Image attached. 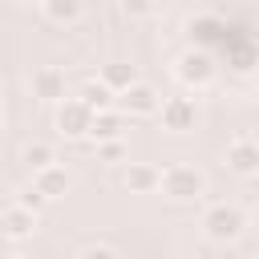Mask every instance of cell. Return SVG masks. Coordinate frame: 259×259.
<instances>
[{"label":"cell","instance_id":"6da1fadb","mask_svg":"<svg viewBox=\"0 0 259 259\" xmlns=\"http://www.w3.org/2000/svg\"><path fill=\"white\" fill-rule=\"evenodd\" d=\"M158 190L170 198V202H194L206 194V174L198 166H186V162H170L162 174H158Z\"/></svg>","mask_w":259,"mask_h":259},{"label":"cell","instance_id":"7a4b0ae2","mask_svg":"<svg viewBox=\"0 0 259 259\" xmlns=\"http://www.w3.org/2000/svg\"><path fill=\"white\" fill-rule=\"evenodd\" d=\"M198 227H202V235H206L210 243H235V239L243 235V210L231 206V202H214V206L202 210Z\"/></svg>","mask_w":259,"mask_h":259},{"label":"cell","instance_id":"3957f363","mask_svg":"<svg viewBox=\"0 0 259 259\" xmlns=\"http://www.w3.org/2000/svg\"><path fill=\"white\" fill-rule=\"evenodd\" d=\"M214 73H219V65H214V57L202 53V49H186V53L174 61V77H178L186 89H194V93L210 89V85H214Z\"/></svg>","mask_w":259,"mask_h":259},{"label":"cell","instance_id":"277c9868","mask_svg":"<svg viewBox=\"0 0 259 259\" xmlns=\"http://www.w3.org/2000/svg\"><path fill=\"white\" fill-rule=\"evenodd\" d=\"M53 125L61 138H89V125H93V109L81 101V97H65L57 101V113H53Z\"/></svg>","mask_w":259,"mask_h":259},{"label":"cell","instance_id":"5b68a950","mask_svg":"<svg viewBox=\"0 0 259 259\" xmlns=\"http://www.w3.org/2000/svg\"><path fill=\"white\" fill-rule=\"evenodd\" d=\"M223 162H227V170L239 174V178L259 174V138H255V134H235V138L227 142Z\"/></svg>","mask_w":259,"mask_h":259},{"label":"cell","instance_id":"8992f818","mask_svg":"<svg viewBox=\"0 0 259 259\" xmlns=\"http://www.w3.org/2000/svg\"><path fill=\"white\" fill-rule=\"evenodd\" d=\"M158 105H162V93H158L150 81H134L130 89L117 93V109H121L125 117H154Z\"/></svg>","mask_w":259,"mask_h":259},{"label":"cell","instance_id":"52a82bcc","mask_svg":"<svg viewBox=\"0 0 259 259\" xmlns=\"http://www.w3.org/2000/svg\"><path fill=\"white\" fill-rule=\"evenodd\" d=\"M158 117H162V130L186 134V130H194V121H198V105H194V97H162Z\"/></svg>","mask_w":259,"mask_h":259},{"label":"cell","instance_id":"ba28073f","mask_svg":"<svg viewBox=\"0 0 259 259\" xmlns=\"http://www.w3.org/2000/svg\"><path fill=\"white\" fill-rule=\"evenodd\" d=\"M32 231H36V210H28L24 202H8L0 210V235L4 239L24 243V239H32Z\"/></svg>","mask_w":259,"mask_h":259},{"label":"cell","instance_id":"9c48e42d","mask_svg":"<svg viewBox=\"0 0 259 259\" xmlns=\"http://www.w3.org/2000/svg\"><path fill=\"white\" fill-rule=\"evenodd\" d=\"M32 97H40V101H65L69 93H65V69L61 65H40V69H32Z\"/></svg>","mask_w":259,"mask_h":259},{"label":"cell","instance_id":"30bf717a","mask_svg":"<svg viewBox=\"0 0 259 259\" xmlns=\"http://www.w3.org/2000/svg\"><path fill=\"white\" fill-rule=\"evenodd\" d=\"M130 130V117L113 105V109H101V113H93V125H89V138L93 142H113V138H121Z\"/></svg>","mask_w":259,"mask_h":259},{"label":"cell","instance_id":"8fae6325","mask_svg":"<svg viewBox=\"0 0 259 259\" xmlns=\"http://www.w3.org/2000/svg\"><path fill=\"white\" fill-rule=\"evenodd\" d=\"M69 182H73V178H69V170H65L61 162H53V166H45V170L32 174V186H36L49 202H53V198H65V194H69Z\"/></svg>","mask_w":259,"mask_h":259},{"label":"cell","instance_id":"7c38bea8","mask_svg":"<svg viewBox=\"0 0 259 259\" xmlns=\"http://www.w3.org/2000/svg\"><path fill=\"white\" fill-rule=\"evenodd\" d=\"M73 97H81V101H85V105H89L93 113H101V109H113V105H117V93H113L109 85H101L97 77H89V81H81Z\"/></svg>","mask_w":259,"mask_h":259},{"label":"cell","instance_id":"4fadbf2b","mask_svg":"<svg viewBox=\"0 0 259 259\" xmlns=\"http://www.w3.org/2000/svg\"><path fill=\"white\" fill-rule=\"evenodd\" d=\"M158 166L154 162H125V186H130V194H150V190H158Z\"/></svg>","mask_w":259,"mask_h":259},{"label":"cell","instance_id":"5bb4252c","mask_svg":"<svg viewBox=\"0 0 259 259\" xmlns=\"http://www.w3.org/2000/svg\"><path fill=\"white\" fill-rule=\"evenodd\" d=\"M97 81H101V85H109L113 93H121V89H130V85H134V81H142V77H138V69H134V65H125V61H109V65H101Z\"/></svg>","mask_w":259,"mask_h":259},{"label":"cell","instance_id":"9a60e30c","mask_svg":"<svg viewBox=\"0 0 259 259\" xmlns=\"http://www.w3.org/2000/svg\"><path fill=\"white\" fill-rule=\"evenodd\" d=\"M40 8H45V16L53 24H77L81 12H85V0H45Z\"/></svg>","mask_w":259,"mask_h":259},{"label":"cell","instance_id":"2e32d148","mask_svg":"<svg viewBox=\"0 0 259 259\" xmlns=\"http://www.w3.org/2000/svg\"><path fill=\"white\" fill-rule=\"evenodd\" d=\"M57 162V150L49 146V142H28L24 146V166L36 174V170H45V166H53Z\"/></svg>","mask_w":259,"mask_h":259},{"label":"cell","instance_id":"e0dca14e","mask_svg":"<svg viewBox=\"0 0 259 259\" xmlns=\"http://www.w3.org/2000/svg\"><path fill=\"white\" fill-rule=\"evenodd\" d=\"M158 8H162V0H117V12L125 20H150V16H158Z\"/></svg>","mask_w":259,"mask_h":259},{"label":"cell","instance_id":"ac0fdd59","mask_svg":"<svg viewBox=\"0 0 259 259\" xmlns=\"http://www.w3.org/2000/svg\"><path fill=\"white\" fill-rule=\"evenodd\" d=\"M97 162H109V166H117V162H130V146H125V138L97 142Z\"/></svg>","mask_w":259,"mask_h":259},{"label":"cell","instance_id":"d6986e66","mask_svg":"<svg viewBox=\"0 0 259 259\" xmlns=\"http://www.w3.org/2000/svg\"><path fill=\"white\" fill-rule=\"evenodd\" d=\"M77 259H117V251H113V247H105V243H89Z\"/></svg>","mask_w":259,"mask_h":259},{"label":"cell","instance_id":"ffe728a7","mask_svg":"<svg viewBox=\"0 0 259 259\" xmlns=\"http://www.w3.org/2000/svg\"><path fill=\"white\" fill-rule=\"evenodd\" d=\"M16 202H24V206H28V210H40V206H45V202H49V198H45V194H40V190H36V186H28V190H24V194H20V198H16Z\"/></svg>","mask_w":259,"mask_h":259},{"label":"cell","instance_id":"44dd1931","mask_svg":"<svg viewBox=\"0 0 259 259\" xmlns=\"http://www.w3.org/2000/svg\"><path fill=\"white\" fill-rule=\"evenodd\" d=\"M24 4H45V0H24Z\"/></svg>","mask_w":259,"mask_h":259},{"label":"cell","instance_id":"7402d4cb","mask_svg":"<svg viewBox=\"0 0 259 259\" xmlns=\"http://www.w3.org/2000/svg\"><path fill=\"white\" fill-rule=\"evenodd\" d=\"M255 227H259V210H255Z\"/></svg>","mask_w":259,"mask_h":259}]
</instances>
